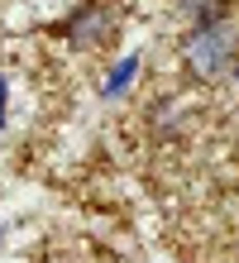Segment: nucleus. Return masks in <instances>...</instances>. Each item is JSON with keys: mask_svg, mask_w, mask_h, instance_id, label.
I'll use <instances>...</instances> for the list:
<instances>
[{"mask_svg": "<svg viewBox=\"0 0 239 263\" xmlns=\"http://www.w3.org/2000/svg\"><path fill=\"white\" fill-rule=\"evenodd\" d=\"M5 96H10V86H5V77H0V125H5Z\"/></svg>", "mask_w": 239, "mask_h": 263, "instance_id": "39448f33", "label": "nucleus"}, {"mask_svg": "<svg viewBox=\"0 0 239 263\" xmlns=\"http://www.w3.org/2000/svg\"><path fill=\"white\" fill-rule=\"evenodd\" d=\"M134 72H139V58H134V53H130V58H120V63L110 67V82L101 86V96H110V101L124 96V91H130V82H134Z\"/></svg>", "mask_w": 239, "mask_h": 263, "instance_id": "7ed1b4c3", "label": "nucleus"}, {"mask_svg": "<svg viewBox=\"0 0 239 263\" xmlns=\"http://www.w3.org/2000/svg\"><path fill=\"white\" fill-rule=\"evenodd\" d=\"M182 10L196 20V29H201V24H220V20H225V0H182Z\"/></svg>", "mask_w": 239, "mask_h": 263, "instance_id": "20e7f679", "label": "nucleus"}, {"mask_svg": "<svg viewBox=\"0 0 239 263\" xmlns=\"http://www.w3.org/2000/svg\"><path fill=\"white\" fill-rule=\"evenodd\" d=\"M67 43L72 48H91V43H105V34H110V14H105V5H82L67 20Z\"/></svg>", "mask_w": 239, "mask_h": 263, "instance_id": "f03ea898", "label": "nucleus"}, {"mask_svg": "<svg viewBox=\"0 0 239 263\" xmlns=\"http://www.w3.org/2000/svg\"><path fill=\"white\" fill-rule=\"evenodd\" d=\"M234 53H239V29L230 20L201 24L196 34H191V43H187V67L196 77H220L234 63Z\"/></svg>", "mask_w": 239, "mask_h": 263, "instance_id": "f257e3e1", "label": "nucleus"}]
</instances>
